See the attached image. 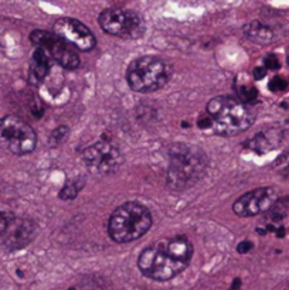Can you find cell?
Returning <instances> with one entry per match:
<instances>
[{
	"label": "cell",
	"mask_w": 289,
	"mask_h": 290,
	"mask_svg": "<svg viewBox=\"0 0 289 290\" xmlns=\"http://www.w3.org/2000/svg\"><path fill=\"white\" fill-rule=\"evenodd\" d=\"M54 33L67 41L70 46L81 51H91L96 46V38L93 31L80 20L70 17L58 19L54 23Z\"/></svg>",
	"instance_id": "11"
},
{
	"label": "cell",
	"mask_w": 289,
	"mask_h": 290,
	"mask_svg": "<svg viewBox=\"0 0 289 290\" xmlns=\"http://www.w3.org/2000/svg\"><path fill=\"white\" fill-rule=\"evenodd\" d=\"M210 131L218 136H234L250 129L255 121L251 108L233 96H215L205 106Z\"/></svg>",
	"instance_id": "3"
},
{
	"label": "cell",
	"mask_w": 289,
	"mask_h": 290,
	"mask_svg": "<svg viewBox=\"0 0 289 290\" xmlns=\"http://www.w3.org/2000/svg\"><path fill=\"white\" fill-rule=\"evenodd\" d=\"M193 258V245L183 235L165 238L145 248L138 268L152 281L168 282L186 269Z\"/></svg>",
	"instance_id": "1"
},
{
	"label": "cell",
	"mask_w": 289,
	"mask_h": 290,
	"mask_svg": "<svg viewBox=\"0 0 289 290\" xmlns=\"http://www.w3.org/2000/svg\"><path fill=\"white\" fill-rule=\"evenodd\" d=\"M152 226L150 211L138 201H128L119 206L109 217L108 234L116 243L136 241Z\"/></svg>",
	"instance_id": "4"
},
{
	"label": "cell",
	"mask_w": 289,
	"mask_h": 290,
	"mask_svg": "<svg viewBox=\"0 0 289 290\" xmlns=\"http://www.w3.org/2000/svg\"><path fill=\"white\" fill-rule=\"evenodd\" d=\"M243 33L244 36L248 40H251L252 43H257L261 46L270 44L271 41H274V38H275L274 30L258 20H254V21H250L248 24H245L243 27Z\"/></svg>",
	"instance_id": "14"
},
{
	"label": "cell",
	"mask_w": 289,
	"mask_h": 290,
	"mask_svg": "<svg viewBox=\"0 0 289 290\" xmlns=\"http://www.w3.org/2000/svg\"><path fill=\"white\" fill-rule=\"evenodd\" d=\"M98 23L109 36L136 40L145 34V21L136 11L125 9H105L98 16Z\"/></svg>",
	"instance_id": "7"
},
{
	"label": "cell",
	"mask_w": 289,
	"mask_h": 290,
	"mask_svg": "<svg viewBox=\"0 0 289 290\" xmlns=\"http://www.w3.org/2000/svg\"><path fill=\"white\" fill-rule=\"evenodd\" d=\"M172 76V67L162 58L142 56L133 60L126 71V81L135 92L150 94L168 85Z\"/></svg>",
	"instance_id": "5"
},
{
	"label": "cell",
	"mask_w": 289,
	"mask_h": 290,
	"mask_svg": "<svg viewBox=\"0 0 289 290\" xmlns=\"http://www.w3.org/2000/svg\"><path fill=\"white\" fill-rule=\"evenodd\" d=\"M265 75H267V68H264V67H258V68L254 70V76H255V79H262Z\"/></svg>",
	"instance_id": "23"
},
{
	"label": "cell",
	"mask_w": 289,
	"mask_h": 290,
	"mask_svg": "<svg viewBox=\"0 0 289 290\" xmlns=\"http://www.w3.org/2000/svg\"><path fill=\"white\" fill-rule=\"evenodd\" d=\"M287 86H288V81L282 76H275L274 79H271L270 88L271 91H274V92L284 91V89H287Z\"/></svg>",
	"instance_id": "19"
},
{
	"label": "cell",
	"mask_w": 289,
	"mask_h": 290,
	"mask_svg": "<svg viewBox=\"0 0 289 290\" xmlns=\"http://www.w3.org/2000/svg\"><path fill=\"white\" fill-rule=\"evenodd\" d=\"M83 161L88 170L96 176H108L118 171L123 156L118 146L108 141H99L83 150Z\"/></svg>",
	"instance_id": "8"
},
{
	"label": "cell",
	"mask_w": 289,
	"mask_h": 290,
	"mask_svg": "<svg viewBox=\"0 0 289 290\" xmlns=\"http://www.w3.org/2000/svg\"><path fill=\"white\" fill-rule=\"evenodd\" d=\"M11 218H13V217L7 216L6 213H1V211H0V235L4 234V231H6V228H7V225H9Z\"/></svg>",
	"instance_id": "21"
},
{
	"label": "cell",
	"mask_w": 289,
	"mask_h": 290,
	"mask_svg": "<svg viewBox=\"0 0 289 290\" xmlns=\"http://www.w3.org/2000/svg\"><path fill=\"white\" fill-rule=\"evenodd\" d=\"M83 290H106L103 282L101 281H90L88 283H84V289Z\"/></svg>",
	"instance_id": "20"
},
{
	"label": "cell",
	"mask_w": 289,
	"mask_h": 290,
	"mask_svg": "<svg viewBox=\"0 0 289 290\" xmlns=\"http://www.w3.org/2000/svg\"><path fill=\"white\" fill-rule=\"evenodd\" d=\"M30 41L38 48H43L53 63H57L66 70H75L80 66V57L73 46L58 37L56 33L44 30H34L30 34Z\"/></svg>",
	"instance_id": "9"
},
{
	"label": "cell",
	"mask_w": 289,
	"mask_h": 290,
	"mask_svg": "<svg viewBox=\"0 0 289 290\" xmlns=\"http://www.w3.org/2000/svg\"><path fill=\"white\" fill-rule=\"evenodd\" d=\"M37 136L34 129L19 116L0 119V146L13 154L23 156L36 149Z\"/></svg>",
	"instance_id": "6"
},
{
	"label": "cell",
	"mask_w": 289,
	"mask_h": 290,
	"mask_svg": "<svg viewBox=\"0 0 289 290\" xmlns=\"http://www.w3.org/2000/svg\"><path fill=\"white\" fill-rule=\"evenodd\" d=\"M166 181L173 191H185L204 177L208 160L203 150L194 145L176 143L168 149Z\"/></svg>",
	"instance_id": "2"
},
{
	"label": "cell",
	"mask_w": 289,
	"mask_h": 290,
	"mask_svg": "<svg viewBox=\"0 0 289 290\" xmlns=\"http://www.w3.org/2000/svg\"><path fill=\"white\" fill-rule=\"evenodd\" d=\"M53 60L47 54L43 48L36 47V51L33 53L31 57V63H30V82L33 85L41 84L44 81L47 74L50 72L51 66H53Z\"/></svg>",
	"instance_id": "13"
},
{
	"label": "cell",
	"mask_w": 289,
	"mask_h": 290,
	"mask_svg": "<svg viewBox=\"0 0 289 290\" xmlns=\"http://www.w3.org/2000/svg\"><path fill=\"white\" fill-rule=\"evenodd\" d=\"M282 136L281 132L278 131H270L268 133H260L258 136L254 138V149L257 151H267L272 147H277V145L280 143Z\"/></svg>",
	"instance_id": "15"
},
{
	"label": "cell",
	"mask_w": 289,
	"mask_h": 290,
	"mask_svg": "<svg viewBox=\"0 0 289 290\" xmlns=\"http://www.w3.org/2000/svg\"><path fill=\"white\" fill-rule=\"evenodd\" d=\"M277 190L274 187H261L248 191L240 197L233 206V211L238 217H255L270 211L277 203Z\"/></svg>",
	"instance_id": "10"
},
{
	"label": "cell",
	"mask_w": 289,
	"mask_h": 290,
	"mask_svg": "<svg viewBox=\"0 0 289 290\" xmlns=\"http://www.w3.org/2000/svg\"><path fill=\"white\" fill-rule=\"evenodd\" d=\"M265 67L270 68V70H278V68H280V61H278V58L274 56V54L268 56L265 58Z\"/></svg>",
	"instance_id": "22"
},
{
	"label": "cell",
	"mask_w": 289,
	"mask_h": 290,
	"mask_svg": "<svg viewBox=\"0 0 289 290\" xmlns=\"http://www.w3.org/2000/svg\"><path fill=\"white\" fill-rule=\"evenodd\" d=\"M238 96H240V98H238L240 101H243L244 103H248L257 99L258 92H257V89H255L254 86L243 85V86L238 88Z\"/></svg>",
	"instance_id": "18"
},
{
	"label": "cell",
	"mask_w": 289,
	"mask_h": 290,
	"mask_svg": "<svg viewBox=\"0 0 289 290\" xmlns=\"http://www.w3.org/2000/svg\"><path fill=\"white\" fill-rule=\"evenodd\" d=\"M251 248H252V243L251 242H243V243H240L238 245V252H241V253H245V252H248V251H251Z\"/></svg>",
	"instance_id": "24"
},
{
	"label": "cell",
	"mask_w": 289,
	"mask_h": 290,
	"mask_svg": "<svg viewBox=\"0 0 289 290\" xmlns=\"http://www.w3.org/2000/svg\"><path fill=\"white\" fill-rule=\"evenodd\" d=\"M36 236V224L28 218H11L3 234V243L9 249H23Z\"/></svg>",
	"instance_id": "12"
},
{
	"label": "cell",
	"mask_w": 289,
	"mask_h": 290,
	"mask_svg": "<svg viewBox=\"0 0 289 290\" xmlns=\"http://www.w3.org/2000/svg\"><path fill=\"white\" fill-rule=\"evenodd\" d=\"M68 138H70V128L66 125H61L51 132V135L48 138V145L51 147H58V146L64 145L68 141Z\"/></svg>",
	"instance_id": "17"
},
{
	"label": "cell",
	"mask_w": 289,
	"mask_h": 290,
	"mask_svg": "<svg viewBox=\"0 0 289 290\" xmlns=\"http://www.w3.org/2000/svg\"><path fill=\"white\" fill-rule=\"evenodd\" d=\"M84 186L85 177H83V176L67 180L66 184L63 186L61 191H60V198H61V200H66V201L74 200L75 197L80 194V191L84 188Z\"/></svg>",
	"instance_id": "16"
}]
</instances>
